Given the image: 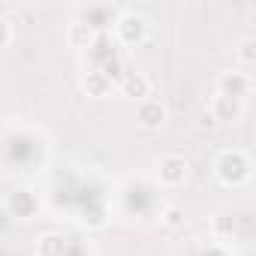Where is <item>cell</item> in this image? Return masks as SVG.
<instances>
[{
  "label": "cell",
  "mask_w": 256,
  "mask_h": 256,
  "mask_svg": "<svg viewBox=\"0 0 256 256\" xmlns=\"http://www.w3.org/2000/svg\"><path fill=\"white\" fill-rule=\"evenodd\" d=\"M78 16H84V24L94 28L96 34H102V28L112 24V6H88V10H78Z\"/></svg>",
  "instance_id": "8fae6325"
},
{
  "label": "cell",
  "mask_w": 256,
  "mask_h": 256,
  "mask_svg": "<svg viewBox=\"0 0 256 256\" xmlns=\"http://www.w3.org/2000/svg\"><path fill=\"white\" fill-rule=\"evenodd\" d=\"M114 36H118V42L126 46V48L142 46L145 36H148V22H145V16H139V12H133V10L118 12V16H114Z\"/></svg>",
  "instance_id": "7a4b0ae2"
},
{
  "label": "cell",
  "mask_w": 256,
  "mask_h": 256,
  "mask_svg": "<svg viewBox=\"0 0 256 256\" xmlns=\"http://www.w3.org/2000/svg\"><path fill=\"white\" fill-rule=\"evenodd\" d=\"M238 64H241L244 70H250V66L256 64V40H253V36H247V40L238 46Z\"/></svg>",
  "instance_id": "4fadbf2b"
},
{
  "label": "cell",
  "mask_w": 256,
  "mask_h": 256,
  "mask_svg": "<svg viewBox=\"0 0 256 256\" xmlns=\"http://www.w3.org/2000/svg\"><path fill=\"white\" fill-rule=\"evenodd\" d=\"M166 114H169L166 102L157 100V96H148V100H142L136 106V120H139L142 130H160V126L166 124Z\"/></svg>",
  "instance_id": "8992f818"
},
{
  "label": "cell",
  "mask_w": 256,
  "mask_h": 256,
  "mask_svg": "<svg viewBox=\"0 0 256 256\" xmlns=\"http://www.w3.org/2000/svg\"><path fill=\"white\" fill-rule=\"evenodd\" d=\"M151 78L145 76V72H136V70H126V72H120V78H118V90L126 96V100H136V102H142V100H148L151 96Z\"/></svg>",
  "instance_id": "5b68a950"
},
{
  "label": "cell",
  "mask_w": 256,
  "mask_h": 256,
  "mask_svg": "<svg viewBox=\"0 0 256 256\" xmlns=\"http://www.w3.org/2000/svg\"><path fill=\"white\" fill-rule=\"evenodd\" d=\"M250 76L244 72V70H223L220 76H217V94L220 96H232V100H247V94H250Z\"/></svg>",
  "instance_id": "277c9868"
},
{
  "label": "cell",
  "mask_w": 256,
  "mask_h": 256,
  "mask_svg": "<svg viewBox=\"0 0 256 256\" xmlns=\"http://www.w3.org/2000/svg\"><path fill=\"white\" fill-rule=\"evenodd\" d=\"M6 205H10V211H12L16 217H22V220H30V217L40 211V199H36L30 190H16Z\"/></svg>",
  "instance_id": "9c48e42d"
},
{
  "label": "cell",
  "mask_w": 256,
  "mask_h": 256,
  "mask_svg": "<svg viewBox=\"0 0 256 256\" xmlns=\"http://www.w3.org/2000/svg\"><path fill=\"white\" fill-rule=\"evenodd\" d=\"M160 217H163V226L166 229H181L184 226V208L181 205H166Z\"/></svg>",
  "instance_id": "5bb4252c"
},
{
  "label": "cell",
  "mask_w": 256,
  "mask_h": 256,
  "mask_svg": "<svg viewBox=\"0 0 256 256\" xmlns=\"http://www.w3.org/2000/svg\"><path fill=\"white\" fill-rule=\"evenodd\" d=\"M96 36H100V34H96L94 28H88L84 22H72V24L66 28V42H70L72 48H88V52H90L94 42H96Z\"/></svg>",
  "instance_id": "30bf717a"
},
{
  "label": "cell",
  "mask_w": 256,
  "mask_h": 256,
  "mask_svg": "<svg viewBox=\"0 0 256 256\" xmlns=\"http://www.w3.org/2000/svg\"><path fill=\"white\" fill-rule=\"evenodd\" d=\"M10 42H12V24L6 18H0V48L10 46Z\"/></svg>",
  "instance_id": "9a60e30c"
},
{
  "label": "cell",
  "mask_w": 256,
  "mask_h": 256,
  "mask_svg": "<svg viewBox=\"0 0 256 256\" xmlns=\"http://www.w3.org/2000/svg\"><path fill=\"white\" fill-rule=\"evenodd\" d=\"M208 114L211 120H220V124H235L241 114H244V102L241 100H232V96H214L211 106H208Z\"/></svg>",
  "instance_id": "52a82bcc"
},
{
  "label": "cell",
  "mask_w": 256,
  "mask_h": 256,
  "mask_svg": "<svg viewBox=\"0 0 256 256\" xmlns=\"http://www.w3.org/2000/svg\"><path fill=\"white\" fill-rule=\"evenodd\" d=\"M187 175H190V163H187L181 154H166V157H160V163H157V181H160L163 187L175 190V187H181V184L187 181Z\"/></svg>",
  "instance_id": "3957f363"
},
{
  "label": "cell",
  "mask_w": 256,
  "mask_h": 256,
  "mask_svg": "<svg viewBox=\"0 0 256 256\" xmlns=\"http://www.w3.org/2000/svg\"><path fill=\"white\" fill-rule=\"evenodd\" d=\"M64 250H66V244H64V238L58 232H46L40 238V244H36L40 256H64Z\"/></svg>",
  "instance_id": "7c38bea8"
},
{
  "label": "cell",
  "mask_w": 256,
  "mask_h": 256,
  "mask_svg": "<svg viewBox=\"0 0 256 256\" xmlns=\"http://www.w3.org/2000/svg\"><path fill=\"white\" fill-rule=\"evenodd\" d=\"M214 175H217V181L223 187H244L250 181V175H253V163H250V157L244 151L226 148L214 160Z\"/></svg>",
  "instance_id": "6da1fadb"
},
{
  "label": "cell",
  "mask_w": 256,
  "mask_h": 256,
  "mask_svg": "<svg viewBox=\"0 0 256 256\" xmlns=\"http://www.w3.org/2000/svg\"><path fill=\"white\" fill-rule=\"evenodd\" d=\"M82 90H84L90 100H106V96L114 90V82H112L100 66H94V70H88V76L82 78Z\"/></svg>",
  "instance_id": "ba28073f"
}]
</instances>
